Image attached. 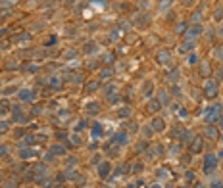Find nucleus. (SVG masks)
Instances as JSON below:
<instances>
[{"instance_id":"f257e3e1","label":"nucleus","mask_w":223,"mask_h":188,"mask_svg":"<svg viewBox=\"0 0 223 188\" xmlns=\"http://www.w3.org/2000/svg\"><path fill=\"white\" fill-rule=\"evenodd\" d=\"M221 109H223V108H221V104H213L212 108H210L208 111L204 113V119L208 121V123H213V121H217V119H219Z\"/></svg>"},{"instance_id":"f03ea898","label":"nucleus","mask_w":223,"mask_h":188,"mask_svg":"<svg viewBox=\"0 0 223 188\" xmlns=\"http://www.w3.org/2000/svg\"><path fill=\"white\" fill-rule=\"evenodd\" d=\"M216 165H217V157L212 156V154H208V156H204V173L210 175L216 171Z\"/></svg>"},{"instance_id":"7ed1b4c3","label":"nucleus","mask_w":223,"mask_h":188,"mask_svg":"<svg viewBox=\"0 0 223 188\" xmlns=\"http://www.w3.org/2000/svg\"><path fill=\"white\" fill-rule=\"evenodd\" d=\"M204 90H206V96H208V98H213V96L217 94V87H216V83H213V81H206Z\"/></svg>"},{"instance_id":"20e7f679","label":"nucleus","mask_w":223,"mask_h":188,"mask_svg":"<svg viewBox=\"0 0 223 188\" xmlns=\"http://www.w3.org/2000/svg\"><path fill=\"white\" fill-rule=\"evenodd\" d=\"M112 142H116V144H125V142H127V134H125V133H117V134H113Z\"/></svg>"},{"instance_id":"39448f33","label":"nucleus","mask_w":223,"mask_h":188,"mask_svg":"<svg viewBox=\"0 0 223 188\" xmlns=\"http://www.w3.org/2000/svg\"><path fill=\"white\" fill-rule=\"evenodd\" d=\"M152 129H154V130H158V133H160V130H164V119L156 117V119L152 121Z\"/></svg>"},{"instance_id":"423d86ee","label":"nucleus","mask_w":223,"mask_h":188,"mask_svg":"<svg viewBox=\"0 0 223 188\" xmlns=\"http://www.w3.org/2000/svg\"><path fill=\"white\" fill-rule=\"evenodd\" d=\"M167 60H169V52L167 50H162L160 54H158V62L160 63H167Z\"/></svg>"},{"instance_id":"0eeeda50","label":"nucleus","mask_w":223,"mask_h":188,"mask_svg":"<svg viewBox=\"0 0 223 188\" xmlns=\"http://www.w3.org/2000/svg\"><path fill=\"white\" fill-rule=\"evenodd\" d=\"M200 148H202V138H194L190 150H192V152H200Z\"/></svg>"},{"instance_id":"6e6552de","label":"nucleus","mask_w":223,"mask_h":188,"mask_svg":"<svg viewBox=\"0 0 223 188\" xmlns=\"http://www.w3.org/2000/svg\"><path fill=\"white\" fill-rule=\"evenodd\" d=\"M19 98L25 100V102H29V100H33V94H31V90H21L19 92Z\"/></svg>"},{"instance_id":"1a4fd4ad","label":"nucleus","mask_w":223,"mask_h":188,"mask_svg":"<svg viewBox=\"0 0 223 188\" xmlns=\"http://www.w3.org/2000/svg\"><path fill=\"white\" fill-rule=\"evenodd\" d=\"M200 31H202V27H192V29L186 31V36H196V35H200Z\"/></svg>"},{"instance_id":"9d476101","label":"nucleus","mask_w":223,"mask_h":188,"mask_svg":"<svg viewBox=\"0 0 223 188\" xmlns=\"http://www.w3.org/2000/svg\"><path fill=\"white\" fill-rule=\"evenodd\" d=\"M108 171H110V165H108V163H102V165H100V177H106L108 175Z\"/></svg>"},{"instance_id":"9b49d317","label":"nucleus","mask_w":223,"mask_h":188,"mask_svg":"<svg viewBox=\"0 0 223 188\" xmlns=\"http://www.w3.org/2000/svg\"><path fill=\"white\" fill-rule=\"evenodd\" d=\"M100 134H102V125L96 123L94 127H92V136H100Z\"/></svg>"},{"instance_id":"f8f14e48","label":"nucleus","mask_w":223,"mask_h":188,"mask_svg":"<svg viewBox=\"0 0 223 188\" xmlns=\"http://www.w3.org/2000/svg\"><path fill=\"white\" fill-rule=\"evenodd\" d=\"M204 133H206V136H210V138H213V136H216V129H213V127H208V129H206L204 130Z\"/></svg>"},{"instance_id":"ddd939ff","label":"nucleus","mask_w":223,"mask_h":188,"mask_svg":"<svg viewBox=\"0 0 223 188\" xmlns=\"http://www.w3.org/2000/svg\"><path fill=\"white\" fill-rule=\"evenodd\" d=\"M64 152H66V150H64L62 146H52L50 148V154H64Z\"/></svg>"},{"instance_id":"4468645a","label":"nucleus","mask_w":223,"mask_h":188,"mask_svg":"<svg viewBox=\"0 0 223 188\" xmlns=\"http://www.w3.org/2000/svg\"><path fill=\"white\" fill-rule=\"evenodd\" d=\"M150 111H158V109H160V102H150Z\"/></svg>"},{"instance_id":"2eb2a0df","label":"nucleus","mask_w":223,"mask_h":188,"mask_svg":"<svg viewBox=\"0 0 223 188\" xmlns=\"http://www.w3.org/2000/svg\"><path fill=\"white\" fill-rule=\"evenodd\" d=\"M216 58H219L221 62H223V46H219V48L216 50Z\"/></svg>"},{"instance_id":"dca6fc26","label":"nucleus","mask_w":223,"mask_h":188,"mask_svg":"<svg viewBox=\"0 0 223 188\" xmlns=\"http://www.w3.org/2000/svg\"><path fill=\"white\" fill-rule=\"evenodd\" d=\"M144 92H146L144 96H150V92H152V85H150V83H146V85H144Z\"/></svg>"},{"instance_id":"f3484780","label":"nucleus","mask_w":223,"mask_h":188,"mask_svg":"<svg viewBox=\"0 0 223 188\" xmlns=\"http://www.w3.org/2000/svg\"><path fill=\"white\" fill-rule=\"evenodd\" d=\"M88 111H98V104H88Z\"/></svg>"},{"instance_id":"a211bd4d","label":"nucleus","mask_w":223,"mask_h":188,"mask_svg":"<svg viewBox=\"0 0 223 188\" xmlns=\"http://www.w3.org/2000/svg\"><path fill=\"white\" fill-rule=\"evenodd\" d=\"M221 17H223V10H217V12H216V19H217V21H219Z\"/></svg>"},{"instance_id":"6ab92c4d","label":"nucleus","mask_w":223,"mask_h":188,"mask_svg":"<svg viewBox=\"0 0 223 188\" xmlns=\"http://www.w3.org/2000/svg\"><path fill=\"white\" fill-rule=\"evenodd\" d=\"M204 73H206V75L210 73V67H208V65H202V75H204Z\"/></svg>"},{"instance_id":"aec40b11","label":"nucleus","mask_w":223,"mask_h":188,"mask_svg":"<svg viewBox=\"0 0 223 188\" xmlns=\"http://www.w3.org/2000/svg\"><path fill=\"white\" fill-rule=\"evenodd\" d=\"M29 156H31L29 150H23V152H21V157H29Z\"/></svg>"},{"instance_id":"412c9836","label":"nucleus","mask_w":223,"mask_h":188,"mask_svg":"<svg viewBox=\"0 0 223 188\" xmlns=\"http://www.w3.org/2000/svg\"><path fill=\"white\" fill-rule=\"evenodd\" d=\"M81 129H85V121H79V125H77V130H81Z\"/></svg>"},{"instance_id":"4be33fe9","label":"nucleus","mask_w":223,"mask_h":188,"mask_svg":"<svg viewBox=\"0 0 223 188\" xmlns=\"http://www.w3.org/2000/svg\"><path fill=\"white\" fill-rule=\"evenodd\" d=\"M112 73V69H106V71H102V77H108Z\"/></svg>"},{"instance_id":"5701e85b","label":"nucleus","mask_w":223,"mask_h":188,"mask_svg":"<svg viewBox=\"0 0 223 188\" xmlns=\"http://www.w3.org/2000/svg\"><path fill=\"white\" fill-rule=\"evenodd\" d=\"M213 188H221V182H217V181H216V182H213Z\"/></svg>"},{"instance_id":"b1692460","label":"nucleus","mask_w":223,"mask_h":188,"mask_svg":"<svg viewBox=\"0 0 223 188\" xmlns=\"http://www.w3.org/2000/svg\"><path fill=\"white\" fill-rule=\"evenodd\" d=\"M217 123H219V127L223 129V117H219V119H217Z\"/></svg>"},{"instance_id":"393cba45","label":"nucleus","mask_w":223,"mask_h":188,"mask_svg":"<svg viewBox=\"0 0 223 188\" xmlns=\"http://www.w3.org/2000/svg\"><path fill=\"white\" fill-rule=\"evenodd\" d=\"M6 152H8L6 148H0V154H6Z\"/></svg>"},{"instance_id":"a878e982","label":"nucleus","mask_w":223,"mask_h":188,"mask_svg":"<svg viewBox=\"0 0 223 188\" xmlns=\"http://www.w3.org/2000/svg\"><path fill=\"white\" fill-rule=\"evenodd\" d=\"M148 188H160V184H152V186H148Z\"/></svg>"},{"instance_id":"bb28decb","label":"nucleus","mask_w":223,"mask_h":188,"mask_svg":"<svg viewBox=\"0 0 223 188\" xmlns=\"http://www.w3.org/2000/svg\"><path fill=\"white\" fill-rule=\"evenodd\" d=\"M58 188H64V184H60V186H58Z\"/></svg>"},{"instance_id":"cd10ccee","label":"nucleus","mask_w":223,"mask_h":188,"mask_svg":"<svg viewBox=\"0 0 223 188\" xmlns=\"http://www.w3.org/2000/svg\"><path fill=\"white\" fill-rule=\"evenodd\" d=\"M198 188H202V184H198Z\"/></svg>"},{"instance_id":"c85d7f7f","label":"nucleus","mask_w":223,"mask_h":188,"mask_svg":"<svg viewBox=\"0 0 223 188\" xmlns=\"http://www.w3.org/2000/svg\"><path fill=\"white\" fill-rule=\"evenodd\" d=\"M221 140H223V136H221Z\"/></svg>"}]
</instances>
